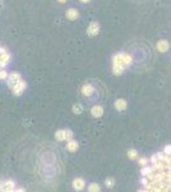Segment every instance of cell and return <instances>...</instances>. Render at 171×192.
<instances>
[{"label": "cell", "mask_w": 171, "mask_h": 192, "mask_svg": "<svg viewBox=\"0 0 171 192\" xmlns=\"http://www.w3.org/2000/svg\"><path fill=\"white\" fill-rule=\"evenodd\" d=\"M133 64V56L126 53H118L112 58V73L115 76L123 74L128 67Z\"/></svg>", "instance_id": "6da1fadb"}, {"label": "cell", "mask_w": 171, "mask_h": 192, "mask_svg": "<svg viewBox=\"0 0 171 192\" xmlns=\"http://www.w3.org/2000/svg\"><path fill=\"white\" fill-rule=\"evenodd\" d=\"M19 81H22L21 74H19L18 72H11V73H9V77H8V79H6V83H8V86H9L10 90H13V88L15 87V84H18Z\"/></svg>", "instance_id": "7a4b0ae2"}, {"label": "cell", "mask_w": 171, "mask_h": 192, "mask_svg": "<svg viewBox=\"0 0 171 192\" xmlns=\"http://www.w3.org/2000/svg\"><path fill=\"white\" fill-rule=\"evenodd\" d=\"M100 32V25L97 22H91L88 25V28H87V33L88 36H96L98 35Z\"/></svg>", "instance_id": "3957f363"}, {"label": "cell", "mask_w": 171, "mask_h": 192, "mask_svg": "<svg viewBox=\"0 0 171 192\" xmlns=\"http://www.w3.org/2000/svg\"><path fill=\"white\" fill-rule=\"evenodd\" d=\"M26 87H27V83H26V81H19L18 82V84H15V87L13 88V94L15 95V96H21L22 94H23V91L26 90Z\"/></svg>", "instance_id": "277c9868"}, {"label": "cell", "mask_w": 171, "mask_h": 192, "mask_svg": "<svg viewBox=\"0 0 171 192\" xmlns=\"http://www.w3.org/2000/svg\"><path fill=\"white\" fill-rule=\"evenodd\" d=\"M156 49H157V51L158 53H161V54H165L167 50L170 49V44H169V41L167 40H160L156 44Z\"/></svg>", "instance_id": "5b68a950"}, {"label": "cell", "mask_w": 171, "mask_h": 192, "mask_svg": "<svg viewBox=\"0 0 171 192\" xmlns=\"http://www.w3.org/2000/svg\"><path fill=\"white\" fill-rule=\"evenodd\" d=\"M10 60H11V55L6 51V50L4 53L0 54V67H1V68H5L6 65L9 64Z\"/></svg>", "instance_id": "8992f818"}, {"label": "cell", "mask_w": 171, "mask_h": 192, "mask_svg": "<svg viewBox=\"0 0 171 192\" xmlns=\"http://www.w3.org/2000/svg\"><path fill=\"white\" fill-rule=\"evenodd\" d=\"M93 92H95V88H93L91 83H84L82 86V95L86 96V97H91Z\"/></svg>", "instance_id": "52a82bcc"}, {"label": "cell", "mask_w": 171, "mask_h": 192, "mask_svg": "<svg viewBox=\"0 0 171 192\" xmlns=\"http://www.w3.org/2000/svg\"><path fill=\"white\" fill-rule=\"evenodd\" d=\"M72 186H73V188H74L75 191H82L84 188V186H86V182H84L83 178H74L73 179V182H72Z\"/></svg>", "instance_id": "ba28073f"}, {"label": "cell", "mask_w": 171, "mask_h": 192, "mask_svg": "<svg viewBox=\"0 0 171 192\" xmlns=\"http://www.w3.org/2000/svg\"><path fill=\"white\" fill-rule=\"evenodd\" d=\"M14 182L13 180H5L0 184V192H9L11 190H14Z\"/></svg>", "instance_id": "9c48e42d"}, {"label": "cell", "mask_w": 171, "mask_h": 192, "mask_svg": "<svg viewBox=\"0 0 171 192\" xmlns=\"http://www.w3.org/2000/svg\"><path fill=\"white\" fill-rule=\"evenodd\" d=\"M114 106H115L116 110L124 111L126 109V106H128V102H126V100H124V99H118V100H115Z\"/></svg>", "instance_id": "30bf717a"}, {"label": "cell", "mask_w": 171, "mask_h": 192, "mask_svg": "<svg viewBox=\"0 0 171 192\" xmlns=\"http://www.w3.org/2000/svg\"><path fill=\"white\" fill-rule=\"evenodd\" d=\"M91 114H92V117H95V118H101V117L103 115V108L101 106V105H95V106H92Z\"/></svg>", "instance_id": "8fae6325"}, {"label": "cell", "mask_w": 171, "mask_h": 192, "mask_svg": "<svg viewBox=\"0 0 171 192\" xmlns=\"http://www.w3.org/2000/svg\"><path fill=\"white\" fill-rule=\"evenodd\" d=\"M78 17H79V13L77 9H74V8H70V9L67 10V18L69 21H75Z\"/></svg>", "instance_id": "7c38bea8"}, {"label": "cell", "mask_w": 171, "mask_h": 192, "mask_svg": "<svg viewBox=\"0 0 171 192\" xmlns=\"http://www.w3.org/2000/svg\"><path fill=\"white\" fill-rule=\"evenodd\" d=\"M79 147V145H78V142H77L75 140H70V141H67V150L68 151H70V152H74L77 151Z\"/></svg>", "instance_id": "4fadbf2b"}, {"label": "cell", "mask_w": 171, "mask_h": 192, "mask_svg": "<svg viewBox=\"0 0 171 192\" xmlns=\"http://www.w3.org/2000/svg\"><path fill=\"white\" fill-rule=\"evenodd\" d=\"M55 137L57 141H67V129H59L55 132Z\"/></svg>", "instance_id": "5bb4252c"}, {"label": "cell", "mask_w": 171, "mask_h": 192, "mask_svg": "<svg viewBox=\"0 0 171 192\" xmlns=\"http://www.w3.org/2000/svg\"><path fill=\"white\" fill-rule=\"evenodd\" d=\"M128 157H129L130 160H135V159H138V151L135 149H130V150H128Z\"/></svg>", "instance_id": "9a60e30c"}, {"label": "cell", "mask_w": 171, "mask_h": 192, "mask_svg": "<svg viewBox=\"0 0 171 192\" xmlns=\"http://www.w3.org/2000/svg\"><path fill=\"white\" fill-rule=\"evenodd\" d=\"M88 192H101V187L97 183H91L88 186Z\"/></svg>", "instance_id": "2e32d148"}, {"label": "cell", "mask_w": 171, "mask_h": 192, "mask_svg": "<svg viewBox=\"0 0 171 192\" xmlns=\"http://www.w3.org/2000/svg\"><path fill=\"white\" fill-rule=\"evenodd\" d=\"M82 111H83V108L80 104H75V105H73V113L74 114H82Z\"/></svg>", "instance_id": "e0dca14e"}, {"label": "cell", "mask_w": 171, "mask_h": 192, "mask_svg": "<svg viewBox=\"0 0 171 192\" xmlns=\"http://www.w3.org/2000/svg\"><path fill=\"white\" fill-rule=\"evenodd\" d=\"M8 77H9V73L3 68L1 71H0V81H5V79H8Z\"/></svg>", "instance_id": "ac0fdd59"}, {"label": "cell", "mask_w": 171, "mask_h": 192, "mask_svg": "<svg viewBox=\"0 0 171 192\" xmlns=\"http://www.w3.org/2000/svg\"><path fill=\"white\" fill-rule=\"evenodd\" d=\"M138 164L141 165L142 168H143V167H147V165L149 164V160L147 159V157H141V159L138 160Z\"/></svg>", "instance_id": "d6986e66"}, {"label": "cell", "mask_w": 171, "mask_h": 192, "mask_svg": "<svg viewBox=\"0 0 171 192\" xmlns=\"http://www.w3.org/2000/svg\"><path fill=\"white\" fill-rule=\"evenodd\" d=\"M105 184H106L107 188H112V187H114V184H115V179L114 178H106Z\"/></svg>", "instance_id": "ffe728a7"}, {"label": "cell", "mask_w": 171, "mask_h": 192, "mask_svg": "<svg viewBox=\"0 0 171 192\" xmlns=\"http://www.w3.org/2000/svg\"><path fill=\"white\" fill-rule=\"evenodd\" d=\"M73 140V132L70 129H67V141Z\"/></svg>", "instance_id": "44dd1931"}, {"label": "cell", "mask_w": 171, "mask_h": 192, "mask_svg": "<svg viewBox=\"0 0 171 192\" xmlns=\"http://www.w3.org/2000/svg\"><path fill=\"white\" fill-rule=\"evenodd\" d=\"M164 152L165 154H171V145H166L164 147Z\"/></svg>", "instance_id": "7402d4cb"}, {"label": "cell", "mask_w": 171, "mask_h": 192, "mask_svg": "<svg viewBox=\"0 0 171 192\" xmlns=\"http://www.w3.org/2000/svg\"><path fill=\"white\" fill-rule=\"evenodd\" d=\"M15 192H26L23 188H18V190H15Z\"/></svg>", "instance_id": "603a6c76"}, {"label": "cell", "mask_w": 171, "mask_h": 192, "mask_svg": "<svg viewBox=\"0 0 171 192\" xmlns=\"http://www.w3.org/2000/svg\"><path fill=\"white\" fill-rule=\"evenodd\" d=\"M57 1H59L60 4H64V3H67V1H68V0H57Z\"/></svg>", "instance_id": "cb8c5ba5"}, {"label": "cell", "mask_w": 171, "mask_h": 192, "mask_svg": "<svg viewBox=\"0 0 171 192\" xmlns=\"http://www.w3.org/2000/svg\"><path fill=\"white\" fill-rule=\"evenodd\" d=\"M79 1H80V3H84V4H86V3H89V1H91V0H79Z\"/></svg>", "instance_id": "d4e9b609"}]
</instances>
